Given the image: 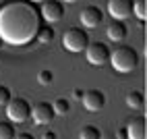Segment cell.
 Wrapping results in <instances>:
<instances>
[{
    "mask_svg": "<svg viewBox=\"0 0 147 139\" xmlns=\"http://www.w3.org/2000/svg\"><path fill=\"white\" fill-rule=\"evenodd\" d=\"M60 2H66V4H75L77 0H60Z\"/></svg>",
    "mask_w": 147,
    "mask_h": 139,
    "instance_id": "d4e9b609",
    "label": "cell"
},
{
    "mask_svg": "<svg viewBox=\"0 0 147 139\" xmlns=\"http://www.w3.org/2000/svg\"><path fill=\"white\" fill-rule=\"evenodd\" d=\"M40 13H42V19H44V21H46L48 25H52V23L60 21V19L64 17V4L60 2V0H44Z\"/></svg>",
    "mask_w": 147,
    "mask_h": 139,
    "instance_id": "8992f818",
    "label": "cell"
},
{
    "mask_svg": "<svg viewBox=\"0 0 147 139\" xmlns=\"http://www.w3.org/2000/svg\"><path fill=\"white\" fill-rule=\"evenodd\" d=\"M2 46H4V42H2V37H0V50H2Z\"/></svg>",
    "mask_w": 147,
    "mask_h": 139,
    "instance_id": "4316f807",
    "label": "cell"
},
{
    "mask_svg": "<svg viewBox=\"0 0 147 139\" xmlns=\"http://www.w3.org/2000/svg\"><path fill=\"white\" fill-rule=\"evenodd\" d=\"M124 100H126V106L133 108V110H141V108L145 106V98H143V94H141V92H137V89L129 92Z\"/></svg>",
    "mask_w": 147,
    "mask_h": 139,
    "instance_id": "4fadbf2b",
    "label": "cell"
},
{
    "mask_svg": "<svg viewBox=\"0 0 147 139\" xmlns=\"http://www.w3.org/2000/svg\"><path fill=\"white\" fill-rule=\"evenodd\" d=\"M110 64L116 73H133L139 64V54L133 46H120L110 52Z\"/></svg>",
    "mask_w": 147,
    "mask_h": 139,
    "instance_id": "7a4b0ae2",
    "label": "cell"
},
{
    "mask_svg": "<svg viewBox=\"0 0 147 139\" xmlns=\"http://www.w3.org/2000/svg\"><path fill=\"white\" fill-rule=\"evenodd\" d=\"M52 81H54V73L50 68H42V71L37 73V83L40 85H50Z\"/></svg>",
    "mask_w": 147,
    "mask_h": 139,
    "instance_id": "d6986e66",
    "label": "cell"
},
{
    "mask_svg": "<svg viewBox=\"0 0 147 139\" xmlns=\"http://www.w3.org/2000/svg\"><path fill=\"white\" fill-rule=\"evenodd\" d=\"M42 139H56V133L54 131H46V133H42Z\"/></svg>",
    "mask_w": 147,
    "mask_h": 139,
    "instance_id": "cb8c5ba5",
    "label": "cell"
},
{
    "mask_svg": "<svg viewBox=\"0 0 147 139\" xmlns=\"http://www.w3.org/2000/svg\"><path fill=\"white\" fill-rule=\"evenodd\" d=\"M8 100H11V89L6 85H0V106H6Z\"/></svg>",
    "mask_w": 147,
    "mask_h": 139,
    "instance_id": "ffe728a7",
    "label": "cell"
},
{
    "mask_svg": "<svg viewBox=\"0 0 147 139\" xmlns=\"http://www.w3.org/2000/svg\"><path fill=\"white\" fill-rule=\"evenodd\" d=\"M6 118L13 125L25 123L27 118H31V104L25 98H11L6 102Z\"/></svg>",
    "mask_w": 147,
    "mask_h": 139,
    "instance_id": "277c9868",
    "label": "cell"
},
{
    "mask_svg": "<svg viewBox=\"0 0 147 139\" xmlns=\"http://www.w3.org/2000/svg\"><path fill=\"white\" fill-rule=\"evenodd\" d=\"M83 94H85V92H83V89H79V87H75V89H73V98H75V100H81Z\"/></svg>",
    "mask_w": 147,
    "mask_h": 139,
    "instance_id": "44dd1931",
    "label": "cell"
},
{
    "mask_svg": "<svg viewBox=\"0 0 147 139\" xmlns=\"http://www.w3.org/2000/svg\"><path fill=\"white\" fill-rule=\"evenodd\" d=\"M17 131L11 121H0V139H15Z\"/></svg>",
    "mask_w": 147,
    "mask_h": 139,
    "instance_id": "ac0fdd59",
    "label": "cell"
},
{
    "mask_svg": "<svg viewBox=\"0 0 147 139\" xmlns=\"http://www.w3.org/2000/svg\"><path fill=\"white\" fill-rule=\"evenodd\" d=\"M116 139H126V129L124 127H120L118 131H116Z\"/></svg>",
    "mask_w": 147,
    "mask_h": 139,
    "instance_id": "7402d4cb",
    "label": "cell"
},
{
    "mask_svg": "<svg viewBox=\"0 0 147 139\" xmlns=\"http://www.w3.org/2000/svg\"><path fill=\"white\" fill-rule=\"evenodd\" d=\"M15 139H35L31 133H19V135H15Z\"/></svg>",
    "mask_w": 147,
    "mask_h": 139,
    "instance_id": "603a6c76",
    "label": "cell"
},
{
    "mask_svg": "<svg viewBox=\"0 0 147 139\" xmlns=\"http://www.w3.org/2000/svg\"><path fill=\"white\" fill-rule=\"evenodd\" d=\"M126 139H147V125L145 116H137L126 127Z\"/></svg>",
    "mask_w": 147,
    "mask_h": 139,
    "instance_id": "8fae6325",
    "label": "cell"
},
{
    "mask_svg": "<svg viewBox=\"0 0 147 139\" xmlns=\"http://www.w3.org/2000/svg\"><path fill=\"white\" fill-rule=\"evenodd\" d=\"M62 46L73 54L85 52V48L89 46V35H87V31L81 29V27H68L64 31V35H62Z\"/></svg>",
    "mask_w": 147,
    "mask_h": 139,
    "instance_id": "3957f363",
    "label": "cell"
},
{
    "mask_svg": "<svg viewBox=\"0 0 147 139\" xmlns=\"http://www.w3.org/2000/svg\"><path fill=\"white\" fill-rule=\"evenodd\" d=\"M133 15L139 19V21H145V17H147V0H133Z\"/></svg>",
    "mask_w": 147,
    "mask_h": 139,
    "instance_id": "e0dca14e",
    "label": "cell"
},
{
    "mask_svg": "<svg viewBox=\"0 0 147 139\" xmlns=\"http://www.w3.org/2000/svg\"><path fill=\"white\" fill-rule=\"evenodd\" d=\"M54 108L50 102H37L35 106H31V118L35 125H50L54 121Z\"/></svg>",
    "mask_w": 147,
    "mask_h": 139,
    "instance_id": "52a82bcc",
    "label": "cell"
},
{
    "mask_svg": "<svg viewBox=\"0 0 147 139\" xmlns=\"http://www.w3.org/2000/svg\"><path fill=\"white\" fill-rule=\"evenodd\" d=\"M52 39H54V29H52V25H42L40 31H37V35H35V42H40V44H50Z\"/></svg>",
    "mask_w": 147,
    "mask_h": 139,
    "instance_id": "9a60e30c",
    "label": "cell"
},
{
    "mask_svg": "<svg viewBox=\"0 0 147 139\" xmlns=\"http://www.w3.org/2000/svg\"><path fill=\"white\" fill-rule=\"evenodd\" d=\"M79 139H102V131L95 125H83L79 131Z\"/></svg>",
    "mask_w": 147,
    "mask_h": 139,
    "instance_id": "5bb4252c",
    "label": "cell"
},
{
    "mask_svg": "<svg viewBox=\"0 0 147 139\" xmlns=\"http://www.w3.org/2000/svg\"><path fill=\"white\" fill-rule=\"evenodd\" d=\"M29 2H33V4H42L44 0H29Z\"/></svg>",
    "mask_w": 147,
    "mask_h": 139,
    "instance_id": "484cf974",
    "label": "cell"
},
{
    "mask_svg": "<svg viewBox=\"0 0 147 139\" xmlns=\"http://www.w3.org/2000/svg\"><path fill=\"white\" fill-rule=\"evenodd\" d=\"M106 8L110 13V17L124 21L129 15H133V0H108Z\"/></svg>",
    "mask_w": 147,
    "mask_h": 139,
    "instance_id": "30bf717a",
    "label": "cell"
},
{
    "mask_svg": "<svg viewBox=\"0 0 147 139\" xmlns=\"http://www.w3.org/2000/svg\"><path fill=\"white\" fill-rule=\"evenodd\" d=\"M85 58L87 62L93 66H102L110 60V48H108L104 42H93L85 48Z\"/></svg>",
    "mask_w": 147,
    "mask_h": 139,
    "instance_id": "5b68a950",
    "label": "cell"
},
{
    "mask_svg": "<svg viewBox=\"0 0 147 139\" xmlns=\"http://www.w3.org/2000/svg\"><path fill=\"white\" fill-rule=\"evenodd\" d=\"M44 25L40 6L29 0H6L0 6V37L11 46H29Z\"/></svg>",
    "mask_w": 147,
    "mask_h": 139,
    "instance_id": "6da1fadb",
    "label": "cell"
},
{
    "mask_svg": "<svg viewBox=\"0 0 147 139\" xmlns=\"http://www.w3.org/2000/svg\"><path fill=\"white\" fill-rule=\"evenodd\" d=\"M79 19H81V25H83L85 29H95V27L102 25V21H104V13H102V8H97V6L89 4V6H85L83 11H81Z\"/></svg>",
    "mask_w": 147,
    "mask_h": 139,
    "instance_id": "9c48e42d",
    "label": "cell"
},
{
    "mask_svg": "<svg viewBox=\"0 0 147 139\" xmlns=\"http://www.w3.org/2000/svg\"><path fill=\"white\" fill-rule=\"evenodd\" d=\"M52 108H54V114L58 116H64V114H68L71 112V102L66 100V98H56V100L52 102Z\"/></svg>",
    "mask_w": 147,
    "mask_h": 139,
    "instance_id": "2e32d148",
    "label": "cell"
},
{
    "mask_svg": "<svg viewBox=\"0 0 147 139\" xmlns=\"http://www.w3.org/2000/svg\"><path fill=\"white\" fill-rule=\"evenodd\" d=\"M126 33H129L126 31V25L122 21H118V19H112L106 27V37L110 39V42H122L126 37Z\"/></svg>",
    "mask_w": 147,
    "mask_h": 139,
    "instance_id": "7c38bea8",
    "label": "cell"
},
{
    "mask_svg": "<svg viewBox=\"0 0 147 139\" xmlns=\"http://www.w3.org/2000/svg\"><path fill=\"white\" fill-rule=\"evenodd\" d=\"M81 102L85 106V110L100 112L102 108L106 106V96H104L102 89H87V92L83 94V98H81Z\"/></svg>",
    "mask_w": 147,
    "mask_h": 139,
    "instance_id": "ba28073f",
    "label": "cell"
}]
</instances>
